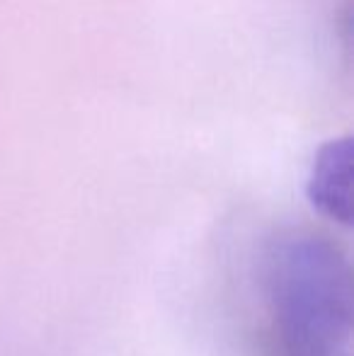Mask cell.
Returning a JSON list of instances; mask_svg holds the SVG:
<instances>
[{"label":"cell","instance_id":"cell-1","mask_svg":"<svg viewBox=\"0 0 354 356\" xmlns=\"http://www.w3.org/2000/svg\"><path fill=\"white\" fill-rule=\"evenodd\" d=\"M267 298L279 356H350V264L325 235H282L267 257Z\"/></svg>","mask_w":354,"mask_h":356},{"label":"cell","instance_id":"cell-2","mask_svg":"<svg viewBox=\"0 0 354 356\" xmlns=\"http://www.w3.org/2000/svg\"><path fill=\"white\" fill-rule=\"evenodd\" d=\"M352 179V143L350 138H337L321 148L308 177V202L325 218L347 225L352 218L350 199Z\"/></svg>","mask_w":354,"mask_h":356}]
</instances>
